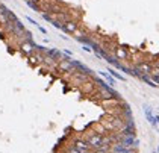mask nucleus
<instances>
[{
	"mask_svg": "<svg viewBox=\"0 0 159 153\" xmlns=\"http://www.w3.org/2000/svg\"><path fill=\"white\" fill-rule=\"evenodd\" d=\"M93 153H108V150H105V149H96Z\"/></svg>",
	"mask_w": 159,
	"mask_h": 153,
	"instance_id": "11",
	"label": "nucleus"
},
{
	"mask_svg": "<svg viewBox=\"0 0 159 153\" xmlns=\"http://www.w3.org/2000/svg\"><path fill=\"white\" fill-rule=\"evenodd\" d=\"M109 73H111V74H112V76H115V77H117V79H120V81H123V79H124V77H123V76H120V74H118V73H115V71H114V70H109Z\"/></svg>",
	"mask_w": 159,
	"mask_h": 153,
	"instance_id": "10",
	"label": "nucleus"
},
{
	"mask_svg": "<svg viewBox=\"0 0 159 153\" xmlns=\"http://www.w3.org/2000/svg\"><path fill=\"white\" fill-rule=\"evenodd\" d=\"M115 55H117V58H120V59H126V58H127V52H126L124 49H121V47L115 49Z\"/></svg>",
	"mask_w": 159,
	"mask_h": 153,
	"instance_id": "7",
	"label": "nucleus"
},
{
	"mask_svg": "<svg viewBox=\"0 0 159 153\" xmlns=\"http://www.w3.org/2000/svg\"><path fill=\"white\" fill-rule=\"evenodd\" d=\"M150 70H152V65H150V64H146V62H141V64L136 67V71H138V73H144V76H146V74H150Z\"/></svg>",
	"mask_w": 159,
	"mask_h": 153,
	"instance_id": "6",
	"label": "nucleus"
},
{
	"mask_svg": "<svg viewBox=\"0 0 159 153\" xmlns=\"http://www.w3.org/2000/svg\"><path fill=\"white\" fill-rule=\"evenodd\" d=\"M34 49H35V44H34V43H29V41H23V43H21V50L25 52L26 55H30V53L34 52Z\"/></svg>",
	"mask_w": 159,
	"mask_h": 153,
	"instance_id": "5",
	"label": "nucleus"
},
{
	"mask_svg": "<svg viewBox=\"0 0 159 153\" xmlns=\"http://www.w3.org/2000/svg\"><path fill=\"white\" fill-rule=\"evenodd\" d=\"M67 153H80V152H79V150H77L74 146H70V147L67 149Z\"/></svg>",
	"mask_w": 159,
	"mask_h": 153,
	"instance_id": "9",
	"label": "nucleus"
},
{
	"mask_svg": "<svg viewBox=\"0 0 159 153\" xmlns=\"http://www.w3.org/2000/svg\"><path fill=\"white\" fill-rule=\"evenodd\" d=\"M127 153H132V152H127Z\"/></svg>",
	"mask_w": 159,
	"mask_h": 153,
	"instance_id": "12",
	"label": "nucleus"
},
{
	"mask_svg": "<svg viewBox=\"0 0 159 153\" xmlns=\"http://www.w3.org/2000/svg\"><path fill=\"white\" fill-rule=\"evenodd\" d=\"M82 85H84V86H82V90H84V91H86V93H89V91H91V90H93V83H82Z\"/></svg>",
	"mask_w": 159,
	"mask_h": 153,
	"instance_id": "8",
	"label": "nucleus"
},
{
	"mask_svg": "<svg viewBox=\"0 0 159 153\" xmlns=\"http://www.w3.org/2000/svg\"><path fill=\"white\" fill-rule=\"evenodd\" d=\"M74 147L79 150V152H88L89 150V146H88V142L86 141H82V140H76L74 141Z\"/></svg>",
	"mask_w": 159,
	"mask_h": 153,
	"instance_id": "4",
	"label": "nucleus"
},
{
	"mask_svg": "<svg viewBox=\"0 0 159 153\" xmlns=\"http://www.w3.org/2000/svg\"><path fill=\"white\" fill-rule=\"evenodd\" d=\"M64 32H67V34H74L76 30H77V24L74 23V21H65V23H62V27H61Z\"/></svg>",
	"mask_w": 159,
	"mask_h": 153,
	"instance_id": "3",
	"label": "nucleus"
},
{
	"mask_svg": "<svg viewBox=\"0 0 159 153\" xmlns=\"http://www.w3.org/2000/svg\"><path fill=\"white\" fill-rule=\"evenodd\" d=\"M102 138H103V135H102V133H94V135H91V137L86 140L88 146H89V149H100Z\"/></svg>",
	"mask_w": 159,
	"mask_h": 153,
	"instance_id": "1",
	"label": "nucleus"
},
{
	"mask_svg": "<svg viewBox=\"0 0 159 153\" xmlns=\"http://www.w3.org/2000/svg\"><path fill=\"white\" fill-rule=\"evenodd\" d=\"M71 59H62V61H59V68H61L62 71H67V73H76V70L73 68V65H71V62H70Z\"/></svg>",
	"mask_w": 159,
	"mask_h": 153,
	"instance_id": "2",
	"label": "nucleus"
}]
</instances>
